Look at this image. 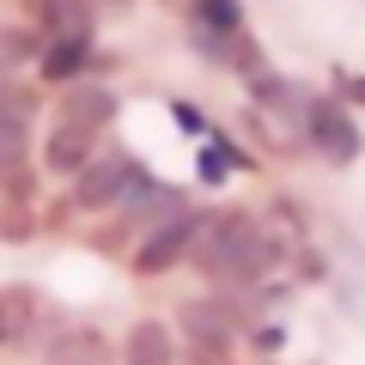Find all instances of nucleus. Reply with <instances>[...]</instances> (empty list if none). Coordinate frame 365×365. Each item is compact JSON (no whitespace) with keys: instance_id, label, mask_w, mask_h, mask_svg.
I'll use <instances>...</instances> for the list:
<instances>
[{"instance_id":"39448f33","label":"nucleus","mask_w":365,"mask_h":365,"mask_svg":"<svg viewBox=\"0 0 365 365\" xmlns=\"http://www.w3.org/2000/svg\"><path fill=\"white\" fill-rule=\"evenodd\" d=\"M122 365H177V341L165 323H134L122 341Z\"/></svg>"},{"instance_id":"f8f14e48","label":"nucleus","mask_w":365,"mask_h":365,"mask_svg":"<svg viewBox=\"0 0 365 365\" xmlns=\"http://www.w3.org/2000/svg\"><path fill=\"white\" fill-rule=\"evenodd\" d=\"M43 19H49L61 37H86L91 31V6L86 0H43Z\"/></svg>"},{"instance_id":"7ed1b4c3","label":"nucleus","mask_w":365,"mask_h":365,"mask_svg":"<svg viewBox=\"0 0 365 365\" xmlns=\"http://www.w3.org/2000/svg\"><path fill=\"white\" fill-rule=\"evenodd\" d=\"M201 220L207 213H195V207H182V213H170L158 232H146V244H140V256H134V274H165V268H177L189 250H195V237H201Z\"/></svg>"},{"instance_id":"6e6552de","label":"nucleus","mask_w":365,"mask_h":365,"mask_svg":"<svg viewBox=\"0 0 365 365\" xmlns=\"http://www.w3.org/2000/svg\"><path fill=\"white\" fill-rule=\"evenodd\" d=\"M37 323V292L31 287H0V347H19Z\"/></svg>"},{"instance_id":"f03ea898","label":"nucleus","mask_w":365,"mask_h":365,"mask_svg":"<svg viewBox=\"0 0 365 365\" xmlns=\"http://www.w3.org/2000/svg\"><path fill=\"white\" fill-rule=\"evenodd\" d=\"M304 140H311L329 165H353V158H359V122H353L347 104H335V98H311V104H304Z\"/></svg>"},{"instance_id":"f257e3e1","label":"nucleus","mask_w":365,"mask_h":365,"mask_svg":"<svg viewBox=\"0 0 365 365\" xmlns=\"http://www.w3.org/2000/svg\"><path fill=\"white\" fill-rule=\"evenodd\" d=\"M134 182H140V165H134L128 153L91 158V165L73 177V195H67V207H79V213H104V207H116V201H128Z\"/></svg>"},{"instance_id":"ddd939ff","label":"nucleus","mask_w":365,"mask_h":365,"mask_svg":"<svg viewBox=\"0 0 365 365\" xmlns=\"http://www.w3.org/2000/svg\"><path fill=\"white\" fill-rule=\"evenodd\" d=\"M25 146H31V128L19 116H0V170L13 177V165L25 158Z\"/></svg>"},{"instance_id":"9b49d317","label":"nucleus","mask_w":365,"mask_h":365,"mask_svg":"<svg viewBox=\"0 0 365 365\" xmlns=\"http://www.w3.org/2000/svg\"><path fill=\"white\" fill-rule=\"evenodd\" d=\"M110 110H116V98H110L104 86H79L73 98H67V116L61 122H86V128H98V122H110Z\"/></svg>"},{"instance_id":"1a4fd4ad","label":"nucleus","mask_w":365,"mask_h":365,"mask_svg":"<svg viewBox=\"0 0 365 365\" xmlns=\"http://www.w3.org/2000/svg\"><path fill=\"white\" fill-rule=\"evenodd\" d=\"M86 61H91V43L86 37H55L49 55H43V79H55V86H61V79H79Z\"/></svg>"},{"instance_id":"9d476101","label":"nucleus","mask_w":365,"mask_h":365,"mask_svg":"<svg viewBox=\"0 0 365 365\" xmlns=\"http://www.w3.org/2000/svg\"><path fill=\"white\" fill-rule=\"evenodd\" d=\"M195 31H207V37H237V31H244V6H237V0H195Z\"/></svg>"},{"instance_id":"0eeeda50","label":"nucleus","mask_w":365,"mask_h":365,"mask_svg":"<svg viewBox=\"0 0 365 365\" xmlns=\"http://www.w3.org/2000/svg\"><path fill=\"white\" fill-rule=\"evenodd\" d=\"M49 365H116V353L98 329H67V335H55Z\"/></svg>"},{"instance_id":"20e7f679","label":"nucleus","mask_w":365,"mask_h":365,"mask_svg":"<svg viewBox=\"0 0 365 365\" xmlns=\"http://www.w3.org/2000/svg\"><path fill=\"white\" fill-rule=\"evenodd\" d=\"M91 146H98V128H86V122H55L43 158H49V170H61V177H79V170L91 165Z\"/></svg>"},{"instance_id":"423d86ee","label":"nucleus","mask_w":365,"mask_h":365,"mask_svg":"<svg viewBox=\"0 0 365 365\" xmlns=\"http://www.w3.org/2000/svg\"><path fill=\"white\" fill-rule=\"evenodd\" d=\"M182 335L189 341H201V347H213L220 353L225 341H232V317H225V304H213V299H195V304H182Z\"/></svg>"}]
</instances>
